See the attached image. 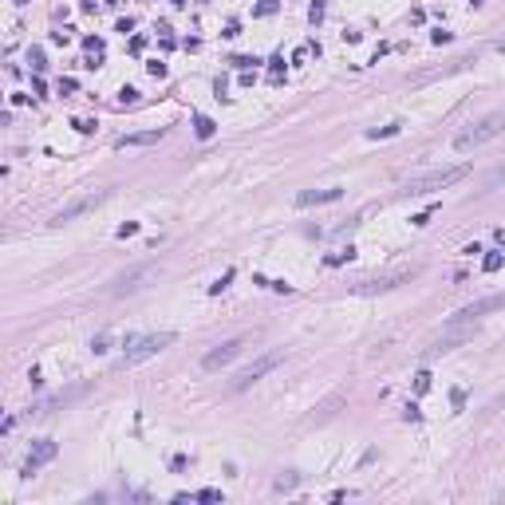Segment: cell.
<instances>
[{
  "mask_svg": "<svg viewBox=\"0 0 505 505\" xmlns=\"http://www.w3.org/2000/svg\"><path fill=\"white\" fill-rule=\"evenodd\" d=\"M466 340H474V327H470V324H450V327H446V336H442V340H434L431 347L422 351V356H426V359H434V356H446V351L462 347Z\"/></svg>",
  "mask_w": 505,
  "mask_h": 505,
  "instance_id": "6",
  "label": "cell"
},
{
  "mask_svg": "<svg viewBox=\"0 0 505 505\" xmlns=\"http://www.w3.org/2000/svg\"><path fill=\"white\" fill-rule=\"evenodd\" d=\"M276 12V0H261L257 8H252V16H272Z\"/></svg>",
  "mask_w": 505,
  "mask_h": 505,
  "instance_id": "21",
  "label": "cell"
},
{
  "mask_svg": "<svg viewBox=\"0 0 505 505\" xmlns=\"http://www.w3.org/2000/svg\"><path fill=\"white\" fill-rule=\"evenodd\" d=\"M146 276H154V265H142V268H134V272H127V276H119L115 281V296H122V292H134L138 288V281H146Z\"/></svg>",
  "mask_w": 505,
  "mask_h": 505,
  "instance_id": "12",
  "label": "cell"
},
{
  "mask_svg": "<svg viewBox=\"0 0 505 505\" xmlns=\"http://www.w3.org/2000/svg\"><path fill=\"white\" fill-rule=\"evenodd\" d=\"M197 501H221V490H197Z\"/></svg>",
  "mask_w": 505,
  "mask_h": 505,
  "instance_id": "23",
  "label": "cell"
},
{
  "mask_svg": "<svg viewBox=\"0 0 505 505\" xmlns=\"http://www.w3.org/2000/svg\"><path fill=\"white\" fill-rule=\"evenodd\" d=\"M99 201H103V193H87V197H75L71 206H63L60 213L52 217V225H67V221H75L79 213H87V209H95Z\"/></svg>",
  "mask_w": 505,
  "mask_h": 505,
  "instance_id": "9",
  "label": "cell"
},
{
  "mask_svg": "<svg viewBox=\"0 0 505 505\" xmlns=\"http://www.w3.org/2000/svg\"><path fill=\"white\" fill-rule=\"evenodd\" d=\"M426 391H431V375L418 371V375H415V395H426Z\"/></svg>",
  "mask_w": 505,
  "mask_h": 505,
  "instance_id": "20",
  "label": "cell"
},
{
  "mask_svg": "<svg viewBox=\"0 0 505 505\" xmlns=\"http://www.w3.org/2000/svg\"><path fill=\"white\" fill-rule=\"evenodd\" d=\"M292 486H296V474H288V477H276V490H292Z\"/></svg>",
  "mask_w": 505,
  "mask_h": 505,
  "instance_id": "24",
  "label": "cell"
},
{
  "mask_svg": "<svg viewBox=\"0 0 505 505\" xmlns=\"http://www.w3.org/2000/svg\"><path fill=\"white\" fill-rule=\"evenodd\" d=\"M470 174V166H442V170H431V174H422V178H411L402 186V193H411V197H426V193H438L446 186H454L458 178Z\"/></svg>",
  "mask_w": 505,
  "mask_h": 505,
  "instance_id": "2",
  "label": "cell"
},
{
  "mask_svg": "<svg viewBox=\"0 0 505 505\" xmlns=\"http://www.w3.org/2000/svg\"><path fill=\"white\" fill-rule=\"evenodd\" d=\"M497 308H505V292H497V296H482V300H474V304H466L450 324H477L482 316H490V312H497Z\"/></svg>",
  "mask_w": 505,
  "mask_h": 505,
  "instance_id": "7",
  "label": "cell"
},
{
  "mask_svg": "<svg viewBox=\"0 0 505 505\" xmlns=\"http://www.w3.org/2000/svg\"><path fill=\"white\" fill-rule=\"evenodd\" d=\"M193 131H197V138H213L217 122H213V119H206V115H193Z\"/></svg>",
  "mask_w": 505,
  "mask_h": 505,
  "instance_id": "15",
  "label": "cell"
},
{
  "mask_svg": "<svg viewBox=\"0 0 505 505\" xmlns=\"http://www.w3.org/2000/svg\"><path fill=\"white\" fill-rule=\"evenodd\" d=\"M241 347H245V340H225V343H217V347L201 359V367H206V371H217V367H225V363H233V359L241 356Z\"/></svg>",
  "mask_w": 505,
  "mask_h": 505,
  "instance_id": "8",
  "label": "cell"
},
{
  "mask_svg": "<svg viewBox=\"0 0 505 505\" xmlns=\"http://www.w3.org/2000/svg\"><path fill=\"white\" fill-rule=\"evenodd\" d=\"M174 343V332H158V336H138V340H127V356H122V367H134L142 359L158 356Z\"/></svg>",
  "mask_w": 505,
  "mask_h": 505,
  "instance_id": "3",
  "label": "cell"
},
{
  "mask_svg": "<svg viewBox=\"0 0 505 505\" xmlns=\"http://www.w3.org/2000/svg\"><path fill=\"white\" fill-rule=\"evenodd\" d=\"M119 99H122V103H134V99H138V91H134V87H122Z\"/></svg>",
  "mask_w": 505,
  "mask_h": 505,
  "instance_id": "26",
  "label": "cell"
},
{
  "mask_svg": "<svg viewBox=\"0 0 505 505\" xmlns=\"http://www.w3.org/2000/svg\"><path fill=\"white\" fill-rule=\"evenodd\" d=\"M83 391H87V387H71V391H60V395H52V399H44L40 407H36V415H52L56 407H67V402H71V399H79Z\"/></svg>",
  "mask_w": 505,
  "mask_h": 505,
  "instance_id": "13",
  "label": "cell"
},
{
  "mask_svg": "<svg viewBox=\"0 0 505 505\" xmlns=\"http://www.w3.org/2000/svg\"><path fill=\"white\" fill-rule=\"evenodd\" d=\"M75 91V79H60V95H71Z\"/></svg>",
  "mask_w": 505,
  "mask_h": 505,
  "instance_id": "27",
  "label": "cell"
},
{
  "mask_svg": "<svg viewBox=\"0 0 505 505\" xmlns=\"http://www.w3.org/2000/svg\"><path fill=\"white\" fill-rule=\"evenodd\" d=\"M356 257V249L347 245V249H336V252H327V265H343V261H351Z\"/></svg>",
  "mask_w": 505,
  "mask_h": 505,
  "instance_id": "17",
  "label": "cell"
},
{
  "mask_svg": "<svg viewBox=\"0 0 505 505\" xmlns=\"http://www.w3.org/2000/svg\"><path fill=\"white\" fill-rule=\"evenodd\" d=\"M56 454H60V446H56V442H47V438H44V442H36V446H32V454H28V462H24V474H36V470L47 466Z\"/></svg>",
  "mask_w": 505,
  "mask_h": 505,
  "instance_id": "10",
  "label": "cell"
},
{
  "mask_svg": "<svg viewBox=\"0 0 505 505\" xmlns=\"http://www.w3.org/2000/svg\"><path fill=\"white\" fill-rule=\"evenodd\" d=\"M154 142H162V131H142V134H122L115 146L119 150H131V146H154Z\"/></svg>",
  "mask_w": 505,
  "mask_h": 505,
  "instance_id": "14",
  "label": "cell"
},
{
  "mask_svg": "<svg viewBox=\"0 0 505 505\" xmlns=\"http://www.w3.org/2000/svg\"><path fill=\"white\" fill-rule=\"evenodd\" d=\"M281 351H268V356H261V359H252L249 367H245V371H237V379H233V391H249L252 383H257V379H261V375H268L272 371V367H281Z\"/></svg>",
  "mask_w": 505,
  "mask_h": 505,
  "instance_id": "5",
  "label": "cell"
},
{
  "mask_svg": "<svg viewBox=\"0 0 505 505\" xmlns=\"http://www.w3.org/2000/svg\"><path fill=\"white\" fill-rule=\"evenodd\" d=\"M229 281H233V268H225L221 276H217V281L209 284V292H213V296H217V292H221V288H229Z\"/></svg>",
  "mask_w": 505,
  "mask_h": 505,
  "instance_id": "18",
  "label": "cell"
},
{
  "mask_svg": "<svg viewBox=\"0 0 505 505\" xmlns=\"http://www.w3.org/2000/svg\"><path fill=\"white\" fill-rule=\"evenodd\" d=\"M343 197V190L340 186H332V190H304V193H296V206L304 209V206H324V201H340Z\"/></svg>",
  "mask_w": 505,
  "mask_h": 505,
  "instance_id": "11",
  "label": "cell"
},
{
  "mask_svg": "<svg viewBox=\"0 0 505 505\" xmlns=\"http://www.w3.org/2000/svg\"><path fill=\"white\" fill-rule=\"evenodd\" d=\"M138 233V221H127V225H119V237H134Z\"/></svg>",
  "mask_w": 505,
  "mask_h": 505,
  "instance_id": "25",
  "label": "cell"
},
{
  "mask_svg": "<svg viewBox=\"0 0 505 505\" xmlns=\"http://www.w3.org/2000/svg\"><path fill=\"white\" fill-rule=\"evenodd\" d=\"M497 47H501V52H505V40H501V44H497Z\"/></svg>",
  "mask_w": 505,
  "mask_h": 505,
  "instance_id": "28",
  "label": "cell"
},
{
  "mask_svg": "<svg viewBox=\"0 0 505 505\" xmlns=\"http://www.w3.org/2000/svg\"><path fill=\"white\" fill-rule=\"evenodd\" d=\"M83 47H87L91 56H103V40H95V36H87V40H83Z\"/></svg>",
  "mask_w": 505,
  "mask_h": 505,
  "instance_id": "22",
  "label": "cell"
},
{
  "mask_svg": "<svg viewBox=\"0 0 505 505\" xmlns=\"http://www.w3.org/2000/svg\"><path fill=\"white\" fill-rule=\"evenodd\" d=\"M501 265H505V257H501V252H490V257L482 261V268H486V272H497Z\"/></svg>",
  "mask_w": 505,
  "mask_h": 505,
  "instance_id": "19",
  "label": "cell"
},
{
  "mask_svg": "<svg viewBox=\"0 0 505 505\" xmlns=\"http://www.w3.org/2000/svg\"><path fill=\"white\" fill-rule=\"evenodd\" d=\"M501 131H505V107H501V111H493V115H486V119L477 122V127L462 131L458 138H454V150H458V154H470V150L486 146L490 138H497Z\"/></svg>",
  "mask_w": 505,
  "mask_h": 505,
  "instance_id": "1",
  "label": "cell"
},
{
  "mask_svg": "<svg viewBox=\"0 0 505 505\" xmlns=\"http://www.w3.org/2000/svg\"><path fill=\"white\" fill-rule=\"evenodd\" d=\"M399 131H402V122H387V127H371L367 138H391V134H399Z\"/></svg>",
  "mask_w": 505,
  "mask_h": 505,
  "instance_id": "16",
  "label": "cell"
},
{
  "mask_svg": "<svg viewBox=\"0 0 505 505\" xmlns=\"http://www.w3.org/2000/svg\"><path fill=\"white\" fill-rule=\"evenodd\" d=\"M418 268H395V272H383V276H367V281H356L351 284V292L356 296H371V292H391V288H399L402 281H411Z\"/></svg>",
  "mask_w": 505,
  "mask_h": 505,
  "instance_id": "4",
  "label": "cell"
}]
</instances>
